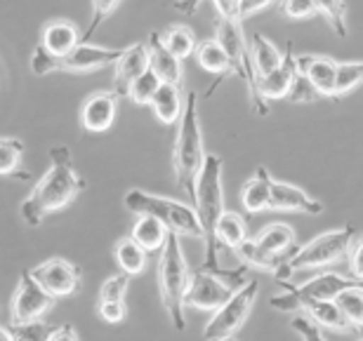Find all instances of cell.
Masks as SVG:
<instances>
[{
	"label": "cell",
	"mask_w": 363,
	"mask_h": 341,
	"mask_svg": "<svg viewBox=\"0 0 363 341\" xmlns=\"http://www.w3.org/2000/svg\"><path fill=\"white\" fill-rule=\"evenodd\" d=\"M279 12L288 19H309L318 14L316 0H279Z\"/></svg>",
	"instance_id": "36"
},
{
	"label": "cell",
	"mask_w": 363,
	"mask_h": 341,
	"mask_svg": "<svg viewBox=\"0 0 363 341\" xmlns=\"http://www.w3.org/2000/svg\"><path fill=\"white\" fill-rule=\"evenodd\" d=\"M333 301L337 304V308L342 311V316L350 320L354 332H357L359 337H363V287H361V282L359 285L342 289Z\"/></svg>",
	"instance_id": "30"
},
{
	"label": "cell",
	"mask_w": 363,
	"mask_h": 341,
	"mask_svg": "<svg viewBox=\"0 0 363 341\" xmlns=\"http://www.w3.org/2000/svg\"><path fill=\"white\" fill-rule=\"evenodd\" d=\"M203 3V0H177L175 3V10L186 14V17H191V14H196V10H199V5Z\"/></svg>",
	"instance_id": "44"
},
{
	"label": "cell",
	"mask_w": 363,
	"mask_h": 341,
	"mask_svg": "<svg viewBox=\"0 0 363 341\" xmlns=\"http://www.w3.org/2000/svg\"><path fill=\"white\" fill-rule=\"evenodd\" d=\"M123 205L130 209L133 214H149L156 216L158 221H163L168 226L170 233H177L179 238H201L203 241V229L199 221V214H196L194 205H186V202L172 200V198H163V195H154L147 193L142 188H130L123 198Z\"/></svg>",
	"instance_id": "6"
},
{
	"label": "cell",
	"mask_w": 363,
	"mask_h": 341,
	"mask_svg": "<svg viewBox=\"0 0 363 341\" xmlns=\"http://www.w3.org/2000/svg\"><path fill=\"white\" fill-rule=\"evenodd\" d=\"M220 341H236L234 337H229V339H220Z\"/></svg>",
	"instance_id": "46"
},
{
	"label": "cell",
	"mask_w": 363,
	"mask_h": 341,
	"mask_svg": "<svg viewBox=\"0 0 363 341\" xmlns=\"http://www.w3.org/2000/svg\"><path fill=\"white\" fill-rule=\"evenodd\" d=\"M48 341H81V339H78V332L74 325L64 323V325H55V328L50 330Z\"/></svg>",
	"instance_id": "42"
},
{
	"label": "cell",
	"mask_w": 363,
	"mask_h": 341,
	"mask_svg": "<svg viewBox=\"0 0 363 341\" xmlns=\"http://www.w3.org/2000/svg\"><path fill=\"white\" fill-rule=\"evenodd\" d=\"M248 238V224H245L243 214L227 209L220 216V221H217V243H220V248L224 245V248L236 252Z\"/></svg>",
	"instance_id": "27"
},
{
	"label": "cell",
	"mask_w": 363,
	"mask_h": 341,
	"mask_svg": "<svg viewBox=\"0 0 363 341\" xmlns=\"http://www.w3.org/2000/svg\"><path fill=\"white\" fill-rule=\"evenodd\" d=\"M272 209L274 212H302L318 216L323 212V202L309 195L304 188L288 184V181H276L272 184Z\"/></svg>",
	"instance_id": "16"
},
{
	"label": "cell",
	"mask_w": 363,
	"mask_h": 341,
	"mask_svg": "<svg viewBox=\"0 0 363 341\" xmlns=\"http://www.w3.org/2000/svg\"><path fill=\"white\" fill-rule=\"evenodd\" d=\"M194 57L203 71H208L210 76H217V81H224L229 74H234L229 54L224 52V47L217 42V38L201 40L199 45H196Z\"/></svg>",
	"instance_id": "23"
},
{
	"label": "cell",
	"mask_w": 363,
	"mask_h": 341,
	"mask_svg": "<svg viewBox=\"0 0 363 341\" xmlns=\"http://www.w3.org/2000/svg\"><path fill=\"white\" fill-rule=\"evenodd\" d=\"M297 248L295 231L283 221L267 224L255 238H248L234 255L243 261L248 268H262L269 271L274 278H279L286 259Z\"/></svg>",
	"instance_id": "5"
},
{
	"label": "cell",
	"mask_w": 363,
	"mask_h": 341,
	"mask_svg": "<svg viewBox=\"0 0 363 341\" xmlns=\"http://www.w3.org/2000/svg\"><path fill=\"white\" fill-rule=\"evenodd\" d=\"M354 236H357V231H354L352 224H347L342 229L325 231V233L316 236L314 241H309L307 245H297L293 255L286 259V264H283L276 280H279L281 285H286L295 271L330 268V266L340 264V261H345Z\"/></svg>",
	"instance_id": "4"
},
{
	"label": "cell",
	"mask_w": 363,
	"mask_h": 341,
	"mask_svg": "<svg viewBox=\"0 0 363 341\" xmlns=\"http://www.w3.org/2000/svg\"><path fill=\"white\" fill-rule=\"evenodd\" d=\"M31 275L52 299L74 296L81 289V271L74 261L64 257H52L31 268Z\"/></svg>",
	"instance_id": "12"
},
{
	"label": "cell",
	"mask_w": 363,
	"mask_h": 341,
	"mask_svg": "<svg viewBox=\"0 0 363 341\" xmlns=\"http://www.w3.org/2000/svg\"><path fill=\"white\" fill-rule=\"evenodd\" d=\"M97 313L108 325H121L128 318V304L125 301H97Z\"/></svg>",
	"instance_id": "40"
},
{
	"label": "cell",
	"mask_w": 363,
	"mask_h": 341,
	"mask_svg": "<svg viewBox=\"0 0 363 341\" xmlns=\"http://www.w3.org/2000/svg\"><path fill=\"white\" fill-rule=\"evenodd\" d=\"M130 289V275L128 273H116L111 278H106L99 287L97 301H125Z\"/></svg>",
	"instance_id": "35"
},
{
	"label": "cell",
	"mask_w": 363,
	"mask_h": 341,
	"mask_svg": "<svg viewBox=\"0 0 363 341\" xmlns=\"http://www.w3.org/2000/svg\"><path fill=\"white\" fill-rule=\"evenodd\" d=\"M170 231L163 221H158L156 216L149 214H137V219L130 229V238L142 245L147 252H161L165 248V241H168Z\"/></svg>",
	"instance_id": "22"
},
{
	"label": "cell",
	"mask_w": 363,
	"mask_h": 341,
	"mask_svg": "<svg viewBox=\"0 0 363 341\" xmlns=\"http://www.w3.org/2000/svg\"><path fill=\"white\" fill-rule=\"evenodd\" d=\"M250 52H252V69H255V74H257V81L274 74V71L283 64V59H286V54H283L281 50L262 33L252 35Z\"/></svg>",
	"instance_id": "24"
},
{
	"label": "cell",
	"mask_w": 363,
	"mask_h": 341,
	"mask_svg": "<svg viewBox=\"0 0 363 341\" xmlns=\"http://www.w3.org/2000/svg\"><path fill=\"white\" fill-rule=\"evenodd\" d=\"M208 151L203 146V127L199 115V94L186 92L184 113L179 118L177 137L172 144V168H175V181L177 186L189 195L194 202L196 193V179L206 163Z\"/></svg>",
	"instance_id": "2"
},
{
	"label": "cell",
	"mask_w": 363,
	"mask_h": 341,
	"mask_svg": "<svg viewBox=\"0 0 363 341\" xmlns=\"http://www.w3.org/2000/svg\"><path fill=\"white\" fill-rule=\"evenodd\" d=\"M123 50H111V47L90 45V42H81V45L76 50H71L67 57H55L38 42L31 52V71L35 76L57 74V71H64V74H92V71L116 67V62L123 57Z\"/></svg>",
	"instance_id": "7"
},
{
	"label": "cell",
	"mask_w": 363,
	"mask_h": 341,
	"mask_svg": "<svg viewBox=\"0 0 363 341\" xmlns=\"http://www.w3.org/2000/svg\"><path fill=\"white\" fill-rule=\"evenodd\" d=\"M83 35L78 31V26L69 19H52L43 26L40 33V45L55 57H67L71 50L81 45Z\"/></svg>",
	"instance_id": "18"
},
{
	"label": "cell",
	"mask_w": 363,
	"mask_h": 341,
	"mask_svg": "<svg viewBox=\"0 0 363 341\" xmlns=\"http://www.w3.org/2000/svg\"><path fill=\"white\" fill-rule=\"evenodd\" d=\"M272 174L267 168H259L252 172V177L241 186V205L248 214H257L264 212V209H272Z\"/></svg>",
	"instance_id": "19"
},
{
	"label": "cell",
	"mask_w": 363,
	"mask_h": 341,
	"mask_svg": "<svg viewBox=\"0 0 363 341\" xmlns=\"http://www.w3.org/2000/svg\"><path fill=\"white\" fill-rule=\"evenodd\" d=\"M352 285H359V280L352 278V275L325 271L318 273L316 278L302 282V285H288L286 282V292L272 296L269 306L274 311H281V313H288V311L304 308L311 301H333L342 289Z\"/></svg>",
	"instance_id": "8"
},
{
	"label": "cell",
	"mask_w": 363,
	"mask_h": 341,
	"mask_svg": "<svg viewBox=\"0 0 363 341\" xmlns=\"http://www.w3.org/2000/svg\"><path fill=\"white\" fill-rule=\"evenodd\" d=\"M161 38L165 42V47H168L179 62L189 59V57L196 52V45H199L194 31L189 26H184V24H172L168 28H163Z\"/></svg>",
	"instance_id": "29"
},
{
	"label": "cell",
	"mask_w": 363,
	"mask_h": 341,
	"mask_svg": "<svg viewBox=\"0 0 363 341\" xmlns=\"http://www.w3.org/2000/svg\"><path fill=\"white\" fill-rule=\"evenodd\" d=\"M184 101L186 94L182 92V85L161 83L149 106L163 125H175V122H179L182 113H184Z\"/></svg>",
	"instance_id": "20"
},
{
	"label": "cell",
	"mask_w": 363,
	"mask_h": 341,
	"mask_svg": "<svg viewBox=\"0 0 363 341\" xmlns=\"http://www.w3.org/2000/svg\"><path fill=\"white\" fill-rule=\"evenodd\" d=\"M359 282H361V287H363V280H359Z\"/></svg>",
	"instance_id": "48"
},
{
	"label": "cell",
	"mask_w": 363,
	"mask_h": 341,
	"mask_svg": "<svg viewBox=\"0 0 363 341\" xmlns=\"http://www.w3.org/2000/svg\"><path fill=\"white\" fill-rule=\"evenodd\" d=\"M158 87H161V78L149 69L147 74L140 76L133 85H130L128 99L137 106H149L151 99H154V94L158 92Z\"/></svg>",
	"instance_id": "33"
},
{
	"label": "cell",
	"mask_w": 363,
	"mask_h": 341,
	"mask_svg": "<svg viewBox=\"0 0 363 341\" xmlns=\"http://www.w3.org/2000/svg\"><path fill=\"white\" fill-rule=\"evenodd\" d=\"M272 3H279V0H241V14H243V19H248V17H252V14H257L259 10L269 7Z\"/></svg>",
	"instance_id": "43"
},
{
	"label": "cell",
	"mask_w": 363,
	"mask_h": 341,
	"mask_svg": "<svg viewBox=\"0 0 363 341\" xmlns=\"http://www.w3.org/2000/svg\"><path fill=\"white\" fill-rule=\"evenodd\" d=\"M297 74H302L316 87V92L325 99H335V76L337 62L323 54H297L295 57Z\"/></svg>",
	"instance_id": "15"
},
{
	"label": "cell",
	"mask_w": 363,
	"mask_h": 341,
	"mask_svg": "<svg viewBox=\"0 0 363 341\" xmlns=\"http://www.w3.org/2000/svg\"><path fill=\"white\" fill-rule=\"evenodd\" d=\"M92 3V14H90V26L88 31L83 33V40L81 42H88L94 33H97V28L104 24V21L111 17V14L118 10L123 0H90Z\"/></svg>",
	"instance_id": "34"
},
{
	"label": "cell",
	"mask_w": 363,
	"mask_h": 341,
	"mask_svg": "<svg viewBox=\"0 0 363 341\" xmlns=\"http://www.w3.org/2000/svg\"><path fill=\"white\" fill-rule=\"evenodd\" d=\"M290 328H293V332L300 335L302 341H325L323 339V330L318 328V325L311 320L307 313H304V316H295L293 320H290Z\"/></svg>",
	"instance_id": "39"
},
{
	"label": "cell",
	"mask_w": 363,
	"mask_h": 341,
	"mask_svg": "<svg viewBox=\"0 0 363 341\" xmlns=\"http://www.w3.org/2000/svg\"><path fill=\"white\" fill-rule=\"evenodd\" d=\"M257 294H259V282L252 278L245 282L243 287H238L236 292L231 294V299L227 304H222L213 313V318L208 320L206 330H203L206 341H220V339L234 337L236 332L243 328V323L248 320L250 311L257 301Z\"/></svg>",
	"instance_id": "9"
},
{
	"label": "cell",
	"mask_w": 363,
	"mask_h": 341,
	"mask_svg": "<svg viewBox=\"0 0 363 341\" xmlns=\"http://www.w3.org/2000/svg\"><path fill=\"white\" fill-rule=\"evenodd\" d=\"M318 14L328 21V26L335 31L340 38H347L350 28H347V5L345 0H316Z\"/></svg>",
	"instance_id": "32"
},
{
	"label": "cell",
	"mask_w": 363,
	"mask_h": 341,
	"mask_svg": "<svg viewBox=\"0 0 363 341\" xmlns=\"http://www.w3.org/2000/svg\"><path fill=\"white\" fill-rule=\"evenodd\" d=\"M149 71V50L147 42H133L123 50V57L113 67V87L118 97H128L130 85Z\"/></svg>",
	"instance_id": "14"
},
{
	"label": "cell",
	"mask_w": 363,
	"mask_h": 341,
	"mask_svg": "<svg viewBox=\"0 0 363 341\" xmlns=\"http://www.w3.org/2000/svg\"><path fill=\"white\" fill-rule=\"evenodd\" d=\"M295 74H297V67H295V57L290 54V50L286 52V59L279 69L274 71V74L259 78L257 81V92L259 97H262L267 104H269L272 99H286L290 87H293V81H295Z\"/></svg>",
	"instance_id": "21"
},
{
	"label": "cell",
	"mask_w": 363,
	"mask_h": 341,
	"mask_svg": "<svg viewBox=\"0 0 363 341\" xmlns=\"http://www.w3.org/2000/svg\"><path fill=\"white\" fill-rule=\"evenodd\" d=\"M189 278H191V268H189L184 250L179 245V236L170 233L168 241H165V248L161 250V259H158V292H161L165 313H168L177 332L186 330L184 294L189 287Z\"/></svg>",
	"instance_id": "3"
},
{
	"label": "cell",
	"mask_w": 363,
	"mask_h": 341,
	"mask_svg": "<svg viewBox=\"0 0 363 341\" xmlns=\"http://www.w3.org/2000/svg\"><path fill=\"white\" fill-rule=\"evenodd\" d=\"M12 335H14V341H48V335L50 330H52V325L48 323H31V325H19V328H10Z\"/></svg>",
	"instance_id": "38"
},
{
	"label": "cell",
	"mask_w": 363,
	"mask_h": 341,
	"mask_svg": "<svg viewBox=\"0 0 363 341\" xmlns=\"http://www.w3.org/2000/svg\"><path fill=\"white\" fill-rule=\"evenodd\" d=\"M363 85V59L361 62H337L335 76V99L347 97L350 92Z\"/></svg>",
	"instance_id": "31"
},
{
	"label": "cell",
	"mask_w": 363,
	"mask_h": 341,
	"mask_svg": "<svg viewBox=\"0 0 363 341\" xmlns=\"http://www.w3.org/2000/svg\"><path fill=\"white\" fill-rule=\"evenodd\" d=\"M236 292V287L231 285L227 278L217 275L206 268H196L189 278V287L184 294V306L199 308V311H215L231 299V294Z\"/></svg>",
	"instance_id": "11"
},
{
	"label": "cell",
	"mask_w": 363,
	"mask_h": 341,
	"mask_svg": "<svg viewBox=\"0 0 363 341\" xmlns=\"http://www.w3.org/2000/svg\"><path fill=\"white\" fill-rule=\"evenodd\" d=\"M286 99H288V101H293V104H311V101L323 99V97L316 92V87L311 85L302 74H295L293 87H290V92H288V97H286Z\"/></svg>",
	"instance_id": "37"
},
{
	"label": "cell",
	"mask_w": 363,
	"mask_h": 341,
	"mask_svg": "<svg viewBox=\"0 0 363 341\" xmlns=\"http://www.w3.org/2000/svg\"><path fill=\"white\" fill-rule=\"evenodd\" d=\"M85 188H88V181L76 172L74 163H71V149L52 146L50 149V170L35 181L28 198L21 202V216L28 226H40L45 216L69 207Z\"/></svg>",
	"instance_id": "1"
},
{
	"label": "cell",
	"mask_w": 363,
	"mask_h": 341,
	"mask_svg": "<svg viewBox=\"0 0 363 341\" xmlns=\"http://www.w3.org/2000/svg\"><path fill=\"white\" fill-rule=\"evenodd\" d=\"M118 94L108 92H92L81 106V127L90 134L108 132L118 118Z\"/></svg>",
	"instance_id": "13"
},
{
	"label": "cell",
	"mask_w": 363,
	"mask_h": 341,
	"mask_svg": "<svg viewBox=\"0 0 363 341\" xmlns=\"http://www.w3.org/2000/svg\"><path fill=\"white\" fill-rule=\"evenodd\" d=\"M55 301L38 282L33 280L31 268L19 273L17 289H14L10 299V328H19V325H31L43 320V316L55 306Z\"/></svg>",
	"instance_id": "10"
},
{
	"label": "cell",
	"mask_w": 363,
	"mask_h": 341,
	"mask_svg": "<svg viewBox=\"0 0 363 341\" xmlns=\"http://www.w3.org/2000/svg\"><path fill=\"white\" fill-rule=\"evenodd\" d=\"M113 259H116V264H118L121 273H128L130 278H133V275H140L144 268H147L149 252L128 236V238H121V241L113 245Z\"/></svg>",
	"instance_id": "26"
},
{
	"label": "cell",
	"mask_w": 363,
	"mask_h": 341,
	"mask_svg": "<svg viewBox=\"0 0 363 341\" xmlns=\"http://www.w3.org/2000/svg\"><path fill=\"white\" fill-rule=\"evenodd\" d=\"M347 268H350L352 278L363 280V233L354 236V241L350 245V252H347Z\"/></svg>",
	"instance_id": "41"
},
{
	"label": "cell",
	"mask_w": 363,
	"mask_h": 341,
	"mask_svg": "<svg viewBox=\"0 0 363 341\" xmlns=\"http://www.w3.org/2000/svg\"><path fill=\"white\" fill-rule=\"evenodd\" d=\"M0 341H14V335L10 328H3V325H0Z\"/></svg>",
	"instance_id": "45"
},
{
	"label": "cell",
	"mask_w": 363,
	"mask_h": 341,
	"mask_svg": "<svg viewBox=\"0 0 363 341\" xmlns=\"http://www.w3.org/2000/svg\"><path fill=\"white\" fill-rule=\"evenodd\" d=\"M311 320H314L321 330H333V332H354L350 320L342 316V311L337 308L335 301H311L302 308Z\"/></svg>",
	"instance_id": "25"
},
{
	"label": "cell",
	"mask_w": 363,
	"mask_h": 341,
	"mask_svg": "<svg viewBox=\"0 0 363 341\" xmlns=\"http://www.w3.org/2000/svg\"><path fill=\"white\" fill-rule=\"evenodd\" d=\"M147 50H149V69L161 78V83L184 85V67H182V62L165 47L161 31L149 33Z\"/></svg>",
	"instance_id": "17"
},
{
	"label": "cell",
	"mask_w": 363,
	"mask_h": 341,
	"mask_svg": "<svg viewBox=\"0 0 363 341\" xmlns=\"http://www.w3.org/2000/svg\"><path fill=\"white\" fill-rule=\"evenodd\" d=\"M24 161V141L17 137H0V177L26 179L28 174L21 172Z\"/></svg>",
	"instance_id": "28"
},
{
	"label": "cell",
	"mask_w": 363,
	"mask_h": 341,
	"mask_svg": "<svg viewBox=\"0 0 363 341\" xmlns=\"http://www.w3.org/2000/svg\"><path fill=\"white\" fill-rule=\"evenodd\" d=\"M357 341H363V337H359V339H357Z\"/></svg>",
	"instance_id": "47"
}]
</instances>
